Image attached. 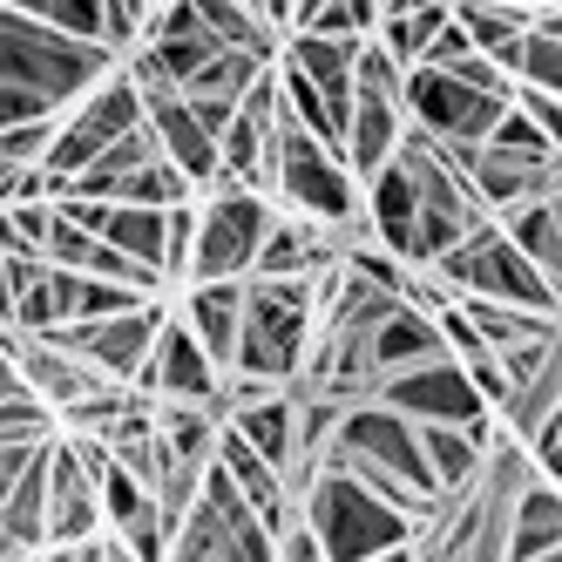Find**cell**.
<instances>
[{
  "label": "cell",
  "instance_id": "cell-40",
  "mask_svg": "<svg viewBox=\"0 0 562 562\" xmlns=\"http://www.w3.org/2000/svg\"><path fill=\"white\" fill-rule=\"evenodd\" d=\"M251 8L271 21V27H285V14H292V0H251Z\"/></svg>",
  "mask_w": 562,
  "mask_h": 562
},
{
  "label": "cell",
  "instance_id": "cell-16",
  "mask_svg": "<svg viewBox=\"0 0 562 562\" xmlns=\"http://www.w3.org/2000/svg\"><path fill=\"white\" fill-rule=\"evenodd\" d=\"M237 318H245V278H196L183 299V326L190 339L211 352V367L231 373V346H237Z\"/></svg>",
  "mask_w": 562,
  "mask_h": 562
},
{
  "label": "cell",
  "instance_id": "cell-7",
  "mask_svg": "<svg viewBox=\"0 0 562 562\" xmlns=\"http://www.w3.org/2000/svg\"><path fill=\"white\" fill-rule=\"evenodd\" d=\"M434 285H448L454 299H495V305H529V312H555V278H542L521 258L508 237L495 231V217L468 231L454 251H440L434 265H420Z\"/></svg>",
  "mask_w": 562,
  "mask_h": 562
},
{
  "label": "cell",
  "instance_id": "cell-31",
  "mask_svg": "<svg viewBox=\"0 0 562 562\" xmlns=\"http://www.w3.org/2000/svg\"><path fill=\"white\" fill-rule=\"evenodd\" d=\"M495 414H502V420H508V427H515L521 440H529V434H536V427H542V420L555 414V359H549L542 373H529V380H515V386H508V400H502Z\"/></svg>",
  "mask_w": 562,
  "mask_h": 562
},
{
  "label": "cell",
  "instance_id": "cell-30",
  "mask_svg": "<svg viewBox=\"0 0 562 562\" xmlns=\"http://www.w3.org/2000/svg\"><path fill=\"white\" fill-rule=\"evenodd\" d=\"M109 204H143V211H170V204H190V177L170 170L164 156H149L143 170H130L123 183H115Z\"/></svg>",
  "mask_w": 562,
  "mask_h": 562
},
{
  "label": "cell",
  "instance_id": "cell-9",
  "mask_svg": "<svg viewBox=\"0 0 562 562\" xmlns=\"http://www.w3.org/2000/svg\"><path fill=\"white\" fill-rule=\"evenodd\" d=\"M143 123V95H136V82L123 68H109L102 82L82 95V109H68V123H55V143H48V156H42V170L48 177H75V170H89L95 156L115 143V136H130Z\"/></svg>",
  "mask_w": 562,
  "mask_h": 562
},
{
  "label": "cell",
  "instance_id": "cell-6",
  "mask_svg": "<svg viewBox=\"0 0 562 562\" xmlns=\"http://www.w3.org/2000/svg\"><path fill=\"white\" fill-rule=\"evenodd\" d=\"M393 156L414 177V271H420L440 251H454L468 231L488 224V211H481V196L468 190V177L448 164V149H440L427 130L407 123V130H400V143H393Z\"/></svg>",
  "mask_w": 562,
  "mask_h": 562
},
{
  "label": "cell",
  "instance_id": "cell-35",
  "mask_svg": "<svg viewBox=\"0 0 562 562\" xmlns=\"http://www.w3.org/2000/svg\"><path fill=\"white\" fill-rule=\"evenodd\" d=\"M102 14H109V48H130L136 34L149 27L156 0H102Z\"/></svg>",
  "mask_w": 562,
  "mask_h": 562
},
{
  "label": "cell",
  "instance_id": "cell-37",
  "mask_svg": "<svg viewBox=\"0 0 562 562\" xmlns=\"http://www.w3.org/2000/svg\"><path fill=\"white\" fill-rule=\"evenodd\" d=\"M278 562H326V549H318V536L305 529L299 515L285 521V529H278Z\"/></svg>",
  "mask_w": 562,
  "mask_h": 562
},
{
  "label": "cell",
  "instance_id": "cell-39",
  "mask_svg": "<svg viewBox=\"0 0 562 562\" xmlns=\"http://www.w3.org/2000/svg\"><path fill=\"white\" fill-rule=\"evenodd\" d=\"M42 562H102V542H55Z\"/></svg>",
  "mask_w": 562,
  "mask_h": 562
},
{
  "label": "cell",
  "instance_id": "cell-5",
  "mask_svg": "<svg viewBox=\"0 0 562 562\" xmlns=\"http://www.w3.org/2000/svg\"><path fill=\"white\" fill-rule=\"evenodd\" d=\"M265 196L292 204L299 217L326 231H359V183L346 170V156L305 136L299 123H285V115L271 123V143H265Z\"/></svg>",
  "mask_w": 562,
  "mask_h": 562
},
{
  "label": "cell",
  "instance_id": "cell-13",
  "mask_svg": "<svg viewBox=\"0 0 562 562\" xmlns=\"http://www.w3.org/2000/svg\"><path fill=\"white\" fill-rule=\"evenodd\" d=\"M136 386L164 393V400H190V407H211V414H217L224 373L211 367V352L190 339L183 318H164V326H156V346H149V359H143V380H136Z\"/></svg>",
  "mask_w": 562,
  "mask_h": 562
},
{
  "label": "cell",
  "instance_id": "cell-33",
  "mask_svg": "<svg viewBox=\"0 0 562 562\" xmlns=\"http://www.w3.org/2000/svg\"><path fill=\"white\" fill-rule=\"evenodd\" d=\"M55 123H61V115H34V123H8V130H0V156H8L14 170H42V156H48V143H55Z\"/></svg>",
  "mask_w": 562,
  "mask_h": 562
},
{
  "label": "cell",
  "instance_id": "cell-38",
  "mask_svg": "<svg viewBox=\"0 0 562 562\" xmlns=\"http://www.w3.org/2000/svg\"><path fill=\"white\" fill-rule=\"evenodd\" d=\"M34 448H42V440H0V495L14 488V474L27 468V454H34Z\"/></svg>",
  "mask_w": 562,
  "mask_h": 562
},
{
  "label": "cell",
  "instance_id": "cell-43",
  "mask_svg": "<svg viewBox=\"0 0 562 562\" xmlns=\"http://www.w3.org/2000/svg\"><path fill=\"white\" fill-rule=\"evenodd\" d=\"M8 562H42V549H34V555H8Z\"/></svg>",
  "mask_w": 562,
  "mask_h": 562
},
{
  "label": "cell",
  "instance_id": "cell-36",
  "mask_svg": "<svg viewBox=\"0 0 562 562\" xmlns=\"http://www.w3.org/2000/svg\"><path fill=\"white\" fill-rule=\"evenodd\" d=\"M508 109H521V115H529L536 130H549V136H555V123H562V115H555V89H521V82H515V89H508Z\"/></svg>",
  "mask_w": 562,
  "mask_h": 562
},
{
  "label": "cell",
  "instance_id": "cell-34",
  "mask_svg": "<svg viewBox=\"0 0 562 562\" xmlns=\"http://www.w3.org/2000/svg\"><path fill=\"white\" fill-rule=\"evenodd\" d=\"M440 75H454V82H468V89H481V95H495V102H508V89H515L488 55H461V61H448Z\"/></svg>",
  "mask_w": 562,
  "mask_h": 562
},
{
  "label": "cell",
  "instance_id": "cell-17",
  "mask_svg": "<svg viewBox=\"0 0 562 562\" xmlns=\"http://www.w3.org/2000/svg\"><path fill=\"white\" fill-rule=\"evenodd\" d=\"M352 55H359V42H346V34H305V27H292L285 55H271V61L299 68L305 82L326 95V109L346 123V109H352Z\"/></svg>",
  "mask_w": 562,
  "mask_h": 562
},
{
  "label": "cell",
  "instance_id": "cell-29",
  "mask_svg": "<svg viewBox=\"0 0 562 562\" xmlns=\"http://www.w3.org/2000/svg\"><path fill=\"white\" fill-rule=\"evenodd\" d=\"M8 14H27V21H48L61 34H75V42H102L109 48V14L102 0H0Z\"/></svg>",
  "mask_w": 562,
  "mask_h": 562
},
{
  "label": "cell",
  "instance_id": "cell-12",
  "mask_svg": "<svg viewBox=\"0 0 562 562\" xmlns=\"http://www.w3.org/2000/svg\"><path fill=\"white\" fill-rule=\"evenodd\" d=\"M373 400L380 407H393V414H407L414 427H427V420H440V427H474V420H488V407H481V393L468 386V373H461V359H420V367H407V373H386L380 386H373Z\"/></svg>",
  "mask_w": 562,
  "mask_h": 562
},
{
  "label": "cell",
  "instance_id": "cell-42",
  "mask_svg": "<svg viewBox=\"0 0 562 562\" xmlns=\"http://www.w3.org/2000/svg\"><path fill=\"white\" fill-rule=\"evenodd\" d=\"M529 562H562V549H542V555H529Z\"/></svg>",
  "mask_w": 562,
  "mask_h": 562
},
{
  "label": "cell",
  "instance_id": "cell-26",
  "mask_svg": "<svg viewBox=\"0 0 562 562\" xmlns=\"http://www.w3.org/2000/svg\"><path fill=\"white\" fill-rule=\"evenodd\" d=\"M156 440H164L170 461L204 468L211 461V440H217V414L211 407H190V400H164V414H156Z\"/></svg>",
  "mask_w": 562,
  "mask_h": 562
},
{
  "label": "cell",
  "instance_id": "cell-27",
  "mask_svg": "<svg viewBox=\"0 0 562 562\" xmlns=\"http://www.w3.org/2000/svg\"><path fill=\"white\" fill-rule=\"evenodd\" d=\"M258 68H271V61H258V55H245V48H217L177 95H183V102H224V109H237V95L251 89Z\"/></svg>",
  "mask_w": 562,
  "mask_h": 562
},
{
  "label": "cell",
  "instance_id": "cell-41",
  "mask_svg": "<svg viewBox=\"0 0 562 562\" xmlns=\"http://www.w3.org/2000/svg\"><path fill=\"white\" fill-rule=\"evenodd\" d=\"M495 8H515V14H542V8H555V0H495Z\"/></svg>",
  "mask_w": 562,
  "mask_h": 562
},
{
  "label": "cell",
  "instance_id": "cell-20",
  "mask_svg": "<svg viewBox=\"0 0 562 562\" xmlns=\"http://www.w3.org/2000/svg\"><path fill=\"white\" fill-rule=\"evenodd\" d=\"M326 265H339L326 224H312V217H271L265 245L251 258V278H312V271H326Z\"/></svg>",
  "mask_w": 562,
  "mask_h": 562
},
{
  "label": "cell",
  "instance_id": "cell-21",
  "mask_svg": "<svg viewBox=\"0 0 562 562\" xmlns=\"http://www.w3.org/2000/svg\"><path fill=\"white\" fill-rule=\"evenodd\" d=\"M224 427L245 440L251 454H265L278 474H292V400L278 393V386H265V393H251V400H237Z\"/></svg>",
  "mask_w": 562,
  "mask_h": 562
},
{
  "label": "cell",
  "instance_id": "cell-18",
  "mask_svg": "<svg viewBox=\"0 0 562 562\" xmlns=\"http://www.w3.org/2000/svg\"><path fill=\"white\" fill-rule=\"evenodd\" d=\"M420 359H440V333H434L427 312H414L407 299H393L373 318V333H367V367H373V380H386V373L420 367Z\"/></svg>",
  "mask_w": 562,
  "mask_h": 562
},
{
  "label": "cell",
  "instance_id": "cell-4",
  "mask_svg": "<svg viewBox=\"0 0 562 562\" xmlns=\"http://www.w3.org/2000/svg\"><path fill=\"white\" fill-rule=\"evenodd\" d=\"M312 346V278H245V318H237L231 373L285 386Z\"/></svg>",
  "mask_w": 562,
  "mask_h": 562
},
{
  "label": "cell",
  "instance_id": "cell-22",
  "mask_svg": "<svg viewBox=\"0 0 562 562\" xmlns=\"http://www.w3.org/2000/svg\"><path fill=\"white\" fill-rule=\"evenodd\" d=\"M48 292H55L61 326H82V318H115V312L149 305V292H136V285H115V278H95V271H61V265H48Z\"/></svg>",
  "mask_w": 562,
  "mask_h": 562
},
{
  "label": "cell",
  "instance_id": "cell-14",
  "mask_svg": "<svg viewBox=\"0 0 562 562\" xmlns=\"http://www.w3.org/2000/svg\"><path fill=\"white\" fill-rule=\"evenodd\" d=\"M468 190L481 196V211H508L521 196H555V156H521V149H495L474 143L468 156Z\"/></svg>",
  "mask_w": 562,
  "mask_h": 562
},
{
  "label": "cell",
  "instance_id": "cell-2",
  "mask_svg": "<svg viewBox=\"0 0 562 562\" xmlns=\"http://www.w3.org/2000/svg\"><path fill=\"white\" fill-rule=\"evenodd\" d=\"M318 461L352 474V481H367L373 495H386L400 515H414L420 521V536H427V521H440V502L434 495V474L420 461V434L407 414H393L380 407V400H346L333 434H326V448H318Z\"/></svg>",
  "mask_w": 562,
  "mask_h": 562
},
{
  "label": "cell",
  "instance_id": "cell-11",
  "mask_svg": "<svg viewBox=\"0 0 562 562\" xmlns=\"http://www.w3.org/2000/svg\"><path fill=\"white\" fill-rule=\"evenodd\" d=\"M164 299H149V305H136V312H115V318H82V326H55L48 333V346H61V352H75L82 367H95L102 380H115V386H136L143 380V359H149V346H156V326H164Z\"/></svg>",
  "mask_w": 562,
  "mask_h": 562
},
{
  "label": "cell",
  "instance_id": "cell-25",
  "mask_svg": "<svg viewBox=\"0 0 562 562\" xmlns=\"http://www.w3.org/2000/svg\"><path fill=\"white\" fill-rule=\"evenodd\" d=\"M555 536H562V495L549 488V481H529V488H521V502H515L502 562H529V555L555 549Z\"/></svg>",
  "mask_w": 562,
  "mask_h": 562
},
{
  "label": "cell",
  "instance_id": "cell-8",
  "mask_svg": "<svg viewBox=\"0 0 562 562\" xmlns=\"http://www.w3.org/2000/svg\"><path fill=\"white\" fill-rule=\"evenodd\" d=\"M217 196L196 211L190 251H183V278H251V258L271 231V196L265 190H237V183H211Z\"/></svg>",
  "mask_w": 562,
  "mask_h": 562
},
{
  "label": "cell",
  "instance_id": "cell-3",
  "mask_svg": "<svg viewBox=\"0 0 562 562\" xmlns=\"http://www.w3.org/2000/svg\"><path fill=\"white\" fill-rule=\"evenodd\" d=\"M292 502H299V521L318 536V549H326V562H367V555H380L393 542H420L414 515H400L386 495H373L367 481H352V474H339L326 461H312L299 474Z\"/></svg>",
  "mask_w": 562,
  "mask_h": 562
},
{
  "label": "cell",
  "instance_id": "cell-24",
  "mask_svg": "<svg viewBox=\"0 0 562 562\" xmlns=\"http://www.w3.org/2000/svg\"><path fill=\"white\" fill-rule=\"evenodd\" d=\"M102 245H115L123 258H136V265L156 271V278H170V271H164V265H170V217H164V211L109 204V217H102Z\"/></svg>",
  "mask_w": 562,
  "mask_h": 562
},
{
  "label": "cell",
  "instance_id": "cell-32",
  "mask_svg": "<svg viewBox=\"0 0 562 562\" xmlns=\"http://www.w3.org/2000/svg\"><path fill=\"white\" fill-rule=\"evenodd\" d=\"M95 502H102V521H115V529H123V521H130L143 502H156V495L143 488L130 468H115V461H109V468L95 474Z\"/></svg>",
  "mask_w": 562,
  "mask_h": 562
},
{
  "label": "cell",
  "instance_id": "cell-23",
  "mask_svg": "<svg viewBox=\"0 0 562 562\" xmlns=\"http://www.w3.org/2000/svg\"><path fill=\"white\" fill-rule=\"evenodd\" d=\"M502 224V237L529 258L542 278H555V265H562V211H555V196H521V204H508V211H495Z\"/></svg>",
  "mask_w": 562,
  "mask_h": 562
},
{
  "label": "cell",
  "instance_id": "cell-28",
  "mask_svg": "<svg viewBox=\"0 0 562 562\" xmlns=\"http://www.w3.org/2000/svg\"><path fill=\"white\" fill-rule=\"evenodd\" d=\"M440 21H448V0H420V8H407V14H380V48L400 61V68H414L420 61V48L440 34Z\"/></svg>",
  "mask_w": 562,
  "mask_h": 562
},
{
  "label": "cell",
  "instance_id": "cell-10",
  "mask_svg": "<svg viewBox=\"0 0 562 562\" xmlns=\"http://www.w3.org/2000/svg\"><path fill=\"white\" fill-rule=\"evenodd\" d=\"M502 109H508V102L481 95V89L454 82V75H440V68H407V75H400V115H407L414 130H427L440 149H474V143H488V130H495Z\"/></svg>",
  "mask_w": 562,
  "mask_h": 562
},
{
  "label": "cell",
  "instance_id": "cell-19",
  "mask_svg": "<svg viewBox=\"0 0 562 562\" xmlns=\"http://www.w3.org/2000/svg\"><path fill=\"white\" fill-rule=\"evenodd\" d=\"M414 434H420V461H427V474H434V495L448 502V495H461L468 481L481 474V454H488L495 414L474 420V427H440V420H427V427H414Z\"/></svg>",
  "mask_w": 562,
  "mask_h": 562
},
{
  "label": "cell",
  "instance_id": "cell-15",
  "mask_svg": "<svg viewBox=\"0 0 562 562\" xmlns=\"http://www.w3.org/2000/svg\"><path fill=\"white\" fill-rule=\"evenodd\" d=\"M143 123H149V136H156V156H164L170 170H183L190 177V190H204V183H217V136L190 115V102L170 89V95H149L143 102Z\"/></svg>",
  "mask_w": 562,
  "mask_h": 562
},
{
  "label": "cell",
  "instance_id": "cell-1",
  "mask_svg": "<svg viewBox=\"0 0 562 562\" xmlns=\"http://www.w3.org/2000/svg\"><path fill=\"white\" fill-rule=\"evenodd\" d=\"M115 68V48L75 42V34L27 21L0 8V130L34 123V115H61L68 102H82L102 75Z\"/></svg>",
  "mask_w": 562,
  "mask_h": 562
}]
</instances>
